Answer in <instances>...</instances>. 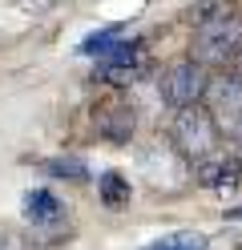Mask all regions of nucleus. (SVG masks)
Instances as JSON below:
<instances>
[{
	"label": "nucleus",
	"mask_w": 242,
	"mask_h": 250,
	"mask_svg": "<svg viewBox=\"0 0 242 250\" xmlns=\"http://www.w3.org/2000/svg\"><path fill=\"white\" fill-rule=\"evenodd\" d=\"M41 169H48L53 178H85V162L81 158H53V162H41Z\"/></svg>",
	"instance_id": "12"
},
{
	"label": "nucleus",
	"mask_w": 242,
	"mask_h": 250,
	"mask_svg": "<svg viewBox=\"0 0 242 250\" xmlns=\"http://www.w3.org/2000/svg\"><path fill=\"white\" fill-rule=\"evenodd\" d=\"M121 44V24H113V28H101V33H89L85 41H81V57H97V61H105L113 49Z\"/></svg>",
	"instance_id": "9"
},
{
	"label": "nucleus",
	"mask_w": 242,
	"mask_h": 250,
	"mask_svg": "<svg viewBox=\"0 0 242 250\" xmlns=\"http://www.w3.org/2000/svg\"><path fill=\"white\" fill-rule=\"evenodd\" d=\"M174 142H177V149H182L186 158H194V162L214 158V149H218V121H214V113L202 109V105L182 109L177 121H174Z\"/></svg>",
	"instance_id": "3"
},
{
	"label": "nucleus",
	"mask_w": 242,
	"mask_h": 250,
	"mask_svg": "<svg viewBox=\"0 0 242 250\" xmlns=\"http://www.w3.org/2000/svg\"><path fill=\"white\" fill-rule=\"evenodd\" d=\"M210 105H214V121H226L230 129H242V77L238 73H226L218 77V85L206 89Z\"/></svg>",
	"instance_id": "5"
},
{
	"label": "nucleus",
	"mask_w": 242,
	"mask_h": 250,
	"mask_svg": "<svg viewBox=\"0 0 242 250\" xmlns=\"http://www.w3.org/2000/svg\"><path fill=\"white\" fill-rule=\"evenodd\" d=\"M242 53V12L226 8L218 21L194 28V61L198 65H226Z\"/></svg>",
	"instance_id": "1"
},
{
	"label": "nucleus",
	"mask_w": 242,
	"mask_h": 250,
	"mask_svg": "<svg viewBox=\"0 0 242 250\" xmlns=\"http://www.w3.org/2000/svg\"><path fill=\"white\" fill-rule=\"evenodd\" d=\"M24 218L32 226H57L65 218V202L53 190H28L24 194Z\"/></svg>",
	"instance_id": "7"
},
{
	"label": "nucleus",
	"mask_w": 242,
	"mask_h": 250,
	"mask_svg": "<svg viewBox=\"0 0 242 250\" xmlns=\"http://www.w3.org/2000/svg\"><path fill=\"white\" fill-rule=\"evenodd\" d=\"M210 89V77H206V65H198V61H174V65L157 77V93L161 101H166L170 109H194Z\"/></svg>",
	"instance_id": "2"
},
{
	"label": "nucleus",
	"mask_w": 242,
	"mask_h": 250,
	"mask_svg": "<svg viewBox=\"0 0 242 250\" xmlns=\"http://www.w3.org/2000/svg\"><path fill=\"white\" fill-rule=\"evenodd\" d=\"M4 246H8V242H4V234H0V250H4Z\"/></svg>",
	"instance_id": "14"
},
{
	"label": "nucleus",
	"mask_w": 242,
	"mask_h": 250,
	"mask_svg": "<svg viewBox=\"0 0 242 250\" xmlns=\"http://www.w3.org/2000/svg\"><path fill=\"white\" fill-rule=\"evenodd\" d=\"M145 73V65H97V81L105 85H133Z\"/></svg>",
	"instance_id": "11"
},
{
	"label": "nucleus",
	"mask_w": 242,
	"mask_h": 250,
	"mask_svg": "<svg viewBox=\"0 0 242 250\" xmlns=\"http://www.w3.org/2000/svg\"><path fill=\"white\" fill-rule=\"evenodd\" d=\"M97 194H101V202L109 210H125L129 206V178L121 174V169H105L101 178H97Z\"/></svg>",
	"instance_id": "8"
},
{
	"label": "nucleus",
	"mask_w": 242,
	"mask_h": 250,
	"mask_svg": "<svg viewBox=\"0 0 242 250\" xmlns=\"http://www.w3.org/2000/svg\"><path fill=\"white\" fill-rule=\"evenodd\" d=\"M238 142H242V129H238Z\"/></svg>",
	"instance_id": "15"
},
{
	"label": "nucleus",
	"mask_w": 242,
	"mask_h": 250,
	"mask_svg": "<svg viewBox=\"0 0 242 250\" xmlns=\"http://www.w3.org/2000/svg\"><path fill=\"white\" fill-rule=\"evenodd\" d=\"M93 125H97V133H101L105 142H113V146H125L129 137H133V125H137V117H133V105H125V101H109V105H101V109H97Z\"/></svg>",
	"instance_id": "6"
},
{
	"label": "nucleus",
	"mask_w": 242,
	"mask_h": 250,
	"mask_svg": "<svg viewBox=\"0 0 242 250\" xmlns=\"http://www.w3.org/2000/svg\"><path fill=\"white\" fill-rule=\"evenodd\" d=\"M194 178H198V186L218 190V194L238 190V186H242V153H214V158L198 162Z\"/></svg>",
	"instance_id": "4"
},
{
	"label": "nucleus",
	"mask_w": 242,
	"mask_h": 250,
	"mask_svg": "<svg viewBox=\"0 0 242 250\" xmlns=\"http://www.w3.org/2000/svg\"><path fill=\"white\" fill-rule=\"evenodd\" d=\"M226 218H230V222H242V206H226Z\"/></svg>",
	"instance_id": "13"
},
{
	"label": "nucleus",
	"mask_w": 242,
	"mask_h": 250,
	"mask_svg": "<svg viewBox=\"0 0 242 250\" xmlns=\"http://www.w3.org/2000/svg\"><path fill=\"white\" fill-rule=\"evenodd\" d=\"M145 250H206V234H194V230H182V234H170V238H157Z\"/></svg>",
	"instance_id": "10"
}]
</instances>
